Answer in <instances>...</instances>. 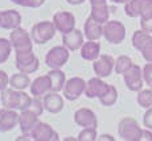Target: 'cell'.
<instances>
[{
	"mask_svg": "<svg viewBox=\"0 0 152 141\" xmlns=\"http://www.w3.org/2000/svg\"><path fill=\"white\" fill-rule=\"evenodd\" d=\"M80 50H81L80 54L83 60L94 62L101 55V45H99V42L94 40H87L86 42H83V45L81 46Z\"/></svg>",
	"mask_w": 152,
	"mask_h": 141,
	"instance_id": "obj_23",
	"label": "cell"
},
{
	"mask_svg": "<svg viewBox=\"0 0 152 141\" xmlns=\"http://www.w3.org/2000/svg\"><path fill=\"white\" fill-rule=\"evenodd\" d=\"M39 123V115L33 112L31 110H24L20 112L19 115V127L21 133H29L33 129L34 125Z\"/></svg>",
	"mask_w": 152,
	"mask_h": 141,
	"instance_id": "obj_18",
	"label": "cell"
},
{
	"mask_svg": "<svg viewBox=\"0 0 152 141\" xmlns=\"http://www.w3.org/2000/svg\"><path fill=\"white\" fill-rule=\"evenodd\" d=\"M31 137L34 141H58V133L49 124L39 121L31 131Z\"/></svg>",
	"mask_w": 152,
	"mask_h": 141,
	"instance_id": "obj_11",
	"label": "cell"
},
{
	"mask_svg": "<svg viewBox=\"0 0 152 141\" xmlns=\"http://www.w3.org/2000/svg\"><path fill=\"white\" fill-rule=\"evenodd\" d=\"M113 3H116V4H126L128 0H111Z\"/></svg>",
	"mask_w": 152,
	"mask_h": 141,
	"instance_id": "obj_44",
	"label": "cell"
},
{
	"mask_svg": "<svg viewBox=\"0 0 152 141\" xmlns=\"http://www.w3.org/2000/svg\"><path fill=\"white\" fill-rule=\"evenodd\" d=\"M74 121L82 128H97L98 119L95 113L89 108H80L74 112Z\"/></svg>",
	"mask_w": 152,
	"mask_h": 141,
	"instance_id": "obj_15",
	"label": "cell"
},
{
	"mask_svg": "<svg viewBox=\"0 0 152 141\" xmlns=\"http://www.w3.org/2000/svg\"><path fill=\"white\" fill-rule=\"evenodd\" d=\"M70 50L66 46H54L46 53L45 63L50 69H61L69 61Z\"/></svg>",
	"mask_w": 152,
	"mask_h": 141,
	"instance_id": "obj_7",
	"label": "cell"
},
{
	"mask_svg": "<svg viewBox=\"0 0 152 141\" xmlns=\"http://www.w3.org/2000/svg\"><path fill=\"white\" fill-rule=\"evenodd\" d=\"M142 0H128L124 5V13L128 17H140Z\"/></svg>",
	"mask_w": 152,
	"mask_h": 141,
	"instance_id": "obj_29",
	"label": "cell"
},
{
	"mask_svg": "<svg viewBox=\"0 0 152 141\" xmlns=\"http://www.w3.org/2000/svg\"><path fill=\"white\" fill-rule=\"evenodd\" d=\"M44 107L49 113H58L62 111L64 108V99L61 95H58V92L50 91V92L44 95Z\"/></svg>",
	"mask_w": 152,
	"mask_h": 141,
	"instance_id": "obj_17",
	"label": "cell"
},
{
	"mask_svg": "<svg viewBox=\"0 0 152 141\" xmlns=\"http://www.w3.org/2000/svg\"><path fill=\"white\" fill-rule=\"evenodd\" d=\"M1 13V28L7 29V31H13L15 28L20 26L21 24V15L17 11L7 9V11H0Z\"/></svg>",
	"mask_w": 152,
	"mask_h": 141,
	"instance_id": "obj_22",
	"label": "cell"
},
{
	"mask_svg": "<svg viewBox=\"0 0 152 141\" xmlns=\"http://www.w3.org/2000/svg\"><path fill=\"white\" fill-rule=\"evenodd\" d=\"M152 17V0H142L140 5V19Z\"/></svg>",
	"mask_w": 152,
	"mask_h": 141,
	"instance_id": "obj_35",
	"label": "cell"
},
{
	"mask_svg": "<svg viewBox=\"0 0 152 141\" xmlns=\"http://www.w3.org/2000/svg\"><path fill=\"white\" fill-rule=\"evenodd\" d=\"M13 4L25 8H40L45 3V0H11Z\"/></svg>",
	"mask_w": 152,
	"mask_h": 141,
	"instance_id": "obj_34",
	"label": "cell"
},
{
	"mask_svg": "<svg viewBox=\"0 0 152 141\" xmlns=\"http://www.w3.org/2000/svg\"><path fill=\"white\" fill-rule=\"evenodd\" d=\"M31 79H29L28 74L25 73H21L19 71L17 74H13L12 77L10 78V86L12 89H16V90H25L31 86Z\"/></svg>",
	"mask_w": 152,
	"mask_h": 141,
	"instance_id": "obj_25",
	"label": "cell"
},
{
	"mask_svg": "<svg viewBox=\"0 0 152 141\" xmlns=\"http://www.w3.org/2000/svg\"><path fill=\"white\" fill-rule=\"evenodd\" d=\"M53 24L58 32L61 33H69L75 28V17L72 12H66V11H60L56 12L53 16Z\"/></svg>",
	"mask_w": 152,
	"mask_h": 141,
	"instance_id": "obj_12",
	"label": "cell"
},
{
	"mask_svg": "<svg viewBox=\"0 0 152 141\" xmlns=\"http://www.w3.org/2000/svg\"><path fill=\"white\" fill-rule=\"evenodd\" d=\"M98 99H99V102H101V104L104 105V107L114 105L115 104V102H116V99H118V91H116V89L114 86L109 84L106 91H104V92L102 94Z\"/></svg>",
	"mask_w": 152,
	"mask_h": 141,
	"instance_id": "obj_27",
	"label": "cell"
},
{
	"mask_svg": "<svg viewBox=\"0 0 152 141\" xmlns=\"http://www.w3.org/2000/svg\"><path fill=\"white\" fill-rule=\"evenodd\" d=\"M138 104L143 108H150L152 107V89L147 90H140L138 94Z\"/></svg>",
	"mask_w": 152,
	"mask_h": 141,
	"instance_id": "obj_31",
	"label": "cell"
},
{
	"mask_svg": "<svg viewBox=\"0 0 152 141\" xmlns=\"http://www.w3.org/2000/svg\"><path fill=\"white\" fill-rule=\"evenodd\" d=\"M86 89V82L80 77H73L66 81L65 86H64V96L70 102H74L80 98L82 94H85Z\"/></svg>",
	"mask_w": 152,
	"mask_h": 141,
	"instance_id": "obj_9",
	"label": "cell"
},
{
	"mask_svg": "<svg viewBox=\"0 0 152 141\" xmlns=\"http://www.w3.org/2000/svg\"><path fill=\"white\" fill-rule=\"evenodd\" d=\"M19 124V113L16 110L1 108L0 110V133L10 132Z\"/></svg>",
	"mask_w": 152,
	"mask_h": 141,
	"instance_id": "obj_14",
	"label": "cell"
},
{
	"mask_svg": "<svg viewBox=\"0 0 152 141\" xmlns=\"http://www.w3.org/2000/svg\"><path fill=\"white\" fill-rule=\"evenodd\" d=\"M10 40L12 42L15 52H27V50H32V48H33L32 36H29L28 32L21 26H17L11 32Z\"/></svg>",
	"mask_w": 152,
	"mask_h": 141,
	"instance_id": "obj_6",
	"label": "cell"
},
{
	"mask_svg": "<svg viewBox=\"0 0 152 141\" xmlns=\"http://www.w3.org/2000/svg\"><path fill=\"white\" fill-rule=\"evenodd\" d=\"M52 91V81L49 75L37 77L31 83V95L33 96H42Z\"/></svg>",
	"mask_w": 152,
	"mask_h": 141,
	"instance_id": "obj_21",
	"label": "cell"
},
{
	"mask_svg": "<svg viewBox=\"0 0 152 141\" xmlns=\"http://www.w3.org/2000/svg\"><path fill=\"white\" fill-rule=\"evenodd\" d=\"M0 28H1V13H0Z\"/></svg>",
	"mask_w": 152,
	"mask_h": 141,
	"instance_id": "obj_45",
	"label": "cell"
},
{
	"mask_svg": "<svg viewBox=\"0 0 152 141\" xmlns=\"http://www.w3.org/2000/svg\"><path fill=\"white\" fill-rule=\"evenodd\" d=\"M140 28L147 33H152V17L150 19H140Z\"/></svg>",
	"mask_w": 152,
	"mask_h": 141,
	"instance_id": "obj_38",
	"label": "cell"
},
{
	"mask_svg": "<svg viewBox=\"0 0 152 141\" xmlns=\"http://www.w3.org/2000/svg\"><path fill=\"white\" fill-rule=\"evenodd\" d=\"M103 37L110 44H121L126 39V28L121 21H107L103 24Z\"/></svg>",
	"mask_w": 152,
	"mask_h": 141,
	"instance_id": "obj_8",
	"label": "cell"
},
{
	"mask_svg": "<svg viewBox=\"0 0 152 141\" xmlns=\"http://www.w3.org/2000/svg\"><path fill=\"white\" fill-rule=\"evenodd\" d=\"M99 140H110V141H114V137L113 136H110V134H102L101 137H99Z\"/></svg>",
	"mask_w": 152,
	"mask_h": 141,
	"instance_id": "obj_43",
	"label": "cell"
},
{
	"mask_svg": "<svg viewBox=\"0 0 152 141\" xmlns=\"http://www.w3.org/2000/svg\"><path fill=\"white\" fill-rule=\"evenodd\" d=\"M123 79H124V84L130 91L134 92H138L142 90L143 87V70L140 69L139 65H132L130 67V70L123 74Z\"/></svg>",
	"mask_w": 152,
	"mask_h": 141,
	"instance_id": "obj_10",
	"label": "cell"
},
{
	"mask_svg": "<svg viewBox=\"0 0 152 141\" xmlns=\"http://www.w3.org/2000/svg\"><path fill=\"white\" fill-rule=\"evenodd\" d=\"M143 124H144L145 128L152 129V107L147 108L144 116H143Z\"/></svg>",
	"mask_w": 152,
	"mask_h": 141,
	"instance_id": "obj_37",
	"label": "cell"
},
{
	"mask_svg": "<svg viewBox=\"0 0 152 141\" xmlns=\"http://www.w3.org/2000/svg\"><path fill=\"white\" fill-rule=\"evenodd\" d=\"M110 11H111V8L107 4L98 5V7H91V13H90V16H91L95 21L101 23V24H106V23L109 21Z\"/></svg>",
	"mask_w": 152,
	"mask_h": 141,
	"instance_id": "obj_26",
	"label": "cell"
},
{
	"mask_svg": "<svg viewBox=\"0 0 152 141\" xmlns=\"http://www.w3.org/2000/svg\"><path fill=\"white\" fill-rule=\"evenodd\" d=\"M107 0H90V5L91 7H98V5H103L106 4Z\"/></svg>",
	"mask_w": 152,
	"mask_h": 141,
	"instance_id": "obj_41",
	"label": "cell"
},
{
	"mask_svg": "<svg viewBox=\"0 0 152 141\" xmlns=\"http://www.w3.org/2000/svg\"><path fill=\"white\" fill-rule=\"evenodd\" d=\"M8 84H10V78H8L7 73L0 70V92H1L3 90L7 89Z\"/></svg>",
	"mask_w": 152,
	"mask_h": 141,
	"instance_id": "obj_39",
	"label": "cell"
},
{
	"mask_svg": "<svg viewBox=\"0 0 152 141\" xmlns=\"http://www.w3.org/2000/svg\"><path fill=\"white\" fill-rule=\"evenodd\" d=\"M98 137L97 128H83L78 134L80 141H95Z\"/></svg>",
	"mask_w": 152,
	"mask_h": 141,
	"instance_id": "obj_32",
	"label": "cell"
},
{
	"mask_svg": "<svg viewBox=\"0 0 152 141\" xmlns=\"http://www.w3.org/2000/svg\"><path fill=\"white\" fill-rule=\"evenodd\" d=\"M83 34L87 40L98 41L103 36V24L95 21L91 16H89L83 25Z\"/></svg>",
	"mask_w": 152,
	"mask_h": 141,
	"instance_id": "obj_19",
	"label": "cell"
},
{
	"mask_svg": "<svg viewBox=\"0 0 152 141\" xmlns=\"http://www.w3.org/2000/svg\"><path fill=\"white\" fill-rule=\"evenodd\" d=\"M115 66V61L111 55L103 54L99 55L97 60L93 62V70H94L95 75L99 78H107L111 75Z\"/></svg>",
	"mask_w": 152,
	"mask_h": 141,
	"instance_id": "obj_13",
	"label": "cell"
},
{
	"mask_svg": "<svg viewBox=\"0 0 152 141\" xmlns=\"http://www.w3.org/2000/svg\"><path fill=\"white\" fill-rule=\"evenodd\" d=\"M66 1L72 5H80V4H82L85 0H66Z\"/></svg>",
	"mask_w": 152,
	"mask_h": 141,
	"instance_id": "obj_42",
	"label": "cell"
},
{
	"mask_svg": "<svg viewBox=\"0 0 152 141\" xmlns=\"http://www.w3.org/2000/svg\"><path fill=\"white\" fill-rule=\"evenodd\" d=\"M132 65H134L132 60H131L128 55H121V57L116 58L114 70H115L116 74H122V75H123L127 70H130V67L132 66Z\"/></svg>",
	"mask_w": 152,
	"mask_h": 141,
	"instance_id": "obj_28",
	"label": "cell"
},
{
	"mask_svg": "<svg viewBox=\"0 0 152 141\" xmlns=\"http://www.w3.org/2000/svg\"><path fill=\"white\" fill-rule=\"evenodd\" d=\"M15 60H16L17 70L21 73H25V74H33V73L37 71V69H39L40 61L32 50L16 52Z\"/></svg>",
	"mask_w": 152,
	"mask_h": 141,
	"instance_id": "obj_4",
	"label": "cell"
},
{
	"mask_svg": "<svg viewBox=\"0 0 152 141\" xmlns=\"http://www.w3.org/2000/svg\"><path fill=\"white\" fill-rule=\"evenodd\" d=\"M109 84L106 82L102 81V78H91L89 82H86V89H85V94L89 99H94V98H99L102 94L106 91Z\"/></svg>",
	"mask_w": 152,
	"mask_h": 141,
	"instance_id": "obj_20",
	"label": "cell"
},
{
	"mask_svg": "<svg viewBox=\"0 0 152 141\" xmlns=\"http://www.w3.org/2000/svg\"><path fill=\"white\" fill-rule=\"evenodd\" d=\"M142 140H147V141H152V132L151 129H143L142 133Z\"/></svg>",
	"mask_w": 152,
	"mask_h": 141,
	"instance_id": "obj_40",
	"label": "cell"
},
{
	"mask_svg": "<svg viewBox=\"0 0 152 141\" xmlns=\"http://www.w3.org/2000/svg\"><path fill=\"white\" fill-rule=\"evenodd\" d=\"M0 100H1L3 107L10 108V110L16 111H24L31 105L32 98L24 90H16V89H5L1 91L0 95Z\"/></svg>",
	"mask_w": 152,
	"mask_h": 141,
	"instance_id": "obj_1",
	"label": "cell"
},
{
	"mask_svg": "<svg viewBox=\"0 0 152 141\" xmlns=\"http://www.w3.org/2000/svg\"><path fill=\"white\" fill-rule=\"evenodd\" d=\"M119 137L124 141H140L143 129L139 127L138 121L132 117H124L119 121L118 125Z\"/></svg>",
	"mask_w": 152,
	"mask_h": 141,
	"instance_id": "obj_2",
	"label": "cell"
},
{
	"mask_svg": "<svg viewBox=\"0 0 152 141\" xmlns=\"http://www.w3.org/2000/svg\"><path fill=\"white\" fill-rule=\"evenodd\" d=\"M56 32H57V29H56L53 21H40L32 26L31 36L33 42L44 45L53 39Z\"/></svg>",
	"mask_w": 152,
	"mask_h": 141,
	"instance_id": "obj_3",
	"label": "cell"
},
{
	"mask_svg": "<svg viewBox=\"0 0 152 141\" xmlns=\"http://www.w3.org/2000/svg\"><path fill=\"white\" fill-rule=\"evenodd\" d=\"M143 79H144L145 84L152 89V62L145 63V66L143 67Z\"/></svg>",
	"mask_w": 152,
	"mask_h": 141,
	"instance_id": "obj_36",
	"label": "cell"
},
{
	"mask_svg": "<svg viewBox=\"0 0 152 141\" xmlns=\"http://www.w3.org/2000/svg\"><path fill=\"white\" fill-rule=\"evenodd\" d=\"M27 110L33 111L36 115L41 116L44 110H45V107H44V102L41 100V99H39V96H33V98H32V102H31V105H29Z\"/></svg>",
	"mask_w": 152,
	"mask_h": 141,
	"instance_id": "obj_33",
	"label": "cell"
},
{
	"mask_svg": "<svg viewBox=\"0 0 152 141\" xmlns=\"http://www.w3.org/2000/svg\"><path fill=\"white\" fill-rule=\"evenodd\" d=\"M48 75L50 77V81H52V91L60 92L66 83L65 73H64L61 69H52L48 73Z\"/></svg>",
	"mask_w": 152,
	"mask_h": 141,
	"instance_id": "obj_24",
	"label": "cell"
},
{
	"mask_svg": "<svg viewBox=\"0 0 152 141\" xmlns=\"http://www.w3.org/2000/svg\"><path fill=\"white\" fill-rule=\"evenodd\" d=\"M132 46L142 53L143 58L147 62H152V36L142 31H136L132 34Z\"/></svg>",
	"mask_w": 152,
	"mask_h": 141,
	"instance_id": "obj_5",
	"label": "cell"
},
{
	"mask_svg": "<svg viewBox=\"0 0 152 141\" xmlns=\"http://www.w3.org/2000/svg\"><path fill=\"white\" fill-rule=\"evenodd\" d=\"M83 42H85V34L80 29L74 28L72 32H69V33L62 34L64 46H66L70 52H75V50H78V49H81Z\"/></svg>",
	"mask_w": 152,
	"mask_h": 141,
	"instance_id": "obj_16",
	"label": "cell"
},
{
	"mask_svg": "<svg viewBox=\"0 0 152 141\" xmlns=\"http://www.w3.org/2000/svg\"><path fill=\"white\" fill-rule=\"evenodd\" d=\"M12 42L11 40L7 39H0V63H4L5 61H8L11 53H12Z\"/></svg>",
	"mask_w": 152,
	"mask_h": 141,
	"instance_id": "obj_30",
	"label": "cell"
}]
</instances>
